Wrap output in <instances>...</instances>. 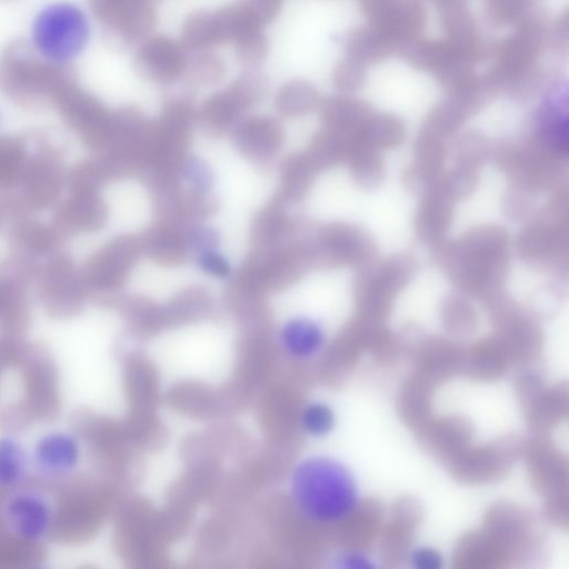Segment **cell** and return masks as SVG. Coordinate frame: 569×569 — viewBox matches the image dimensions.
<instances>
[{"instance_id": "cell-1", "label": "cell", "mask_w": 569, "mask_h": 569, "mask_svg": "<svg viewBox=\"0 0 569 569\" xmlns=\"http://www.w3.org/2000/svg\"><path fill=\"white\" fill-rule=\"evenodd\" d=\"M286 490L296 515L317 526L343 522L353 516L360 503L352 471L328 455L298 458L288 471Z\"/></svg>"}, {"instance_id": "cell-2", "label": "cell", "mask_w": 569, "mask_h": 569, "mask_svg": "<svg viewBox=\"0 0 569 569\" xmlns=\"http://www.w3.org/2000/svg\"><path fill=\"white\" fill-rule=\"evenodd\" d=\"M74 87L77 73L69 62L39 60L23 40L10 42L0 56V90L20 107L56 106Z\"/></svg>"}, {"instance_id": "cell-3", "label": "cell", "mask_w": 569, "mask_h": 569, "mask_svg": "<svg viewBox=\"0 0 569 569\" xmlns=\"http://www.w3.org/2000/svg\"><path fill=\"white\" fill-rule=\"evenodd\" d=\"M262 22L243 4L191 14L182 27L181 43L192 50H207L233 43L246 60H260L267 50Z\"/></svg>"}, {"instance_id": "cell-4", "label": "cell", "mask_w": 569, "mask_h": 569, "mask_svg": "<svg viewBox=\"0 0 569 569\" xmlns=\"http://www.w3.org/2000/svg\"><path fill=\"white\" fill-rule=\"evenodd\" d=\"M67 171L57 150L42 141L28 158L17 188L8 192L10 221L56 206L66 188Z\"/></svg>"}, {"instance_id": "cell-5", "label": "cell", "mask_w": 569, "mask_h": 569, "mask_svg": "<svg viewBox=\"0 0 569 569\" xmlns=\"http://www.w3.org/2000/svg\"><path fill=\"white\" fill-rule=\"evenodd\" d=\"M58 522V506L42 486L29 482L3 493L0 523L14 540L38 546L48 541Z\"/></svg>"}, {"instance_id": "cell-6", "label": "cell", "mask_w": 569, "mask_h": 569, "mask_svg": "<svg viewBox=\"0 0 569 569\" xmlns=\"http://www.w3.org/2000/svg\"><path fill=\"white\" fill-rule=\"evenodd\" d=\"M31 476L47 485H58L78 476L86 460L82 437L69 427H48L29 442Z\"/></svg>"}, {"instance_id": "cell-7", "label": "cell", "mask_w": 569, "mask_h": 569, "mask_svg": "<svg viewBox=\"0 0 569 569\" xmlns=\"http://www.w3.org/2000/svg\"><path fill=\"white\" fill-rule=\"evenodd\" d=\"M89 22L81 9L68 2L44 8L32 24L36 50L49 61L69 62L86 47Z\"/></svg>"}, {"instance_id": "cell-8", "label": "cell", "mask_w": 569, "mask_h": 569, "mask_svg": "<svg viewBox=\"0 0 569 569\" xmlns=\"http://www.w3.org/2000/svg\"><path fill=\"white\" fill-rule=\"evenodd\" d=\"M32 284L48 312L61 317L74 315L88 292L81 270L61 250L36 264Z\"/></svg>"}, {"instance_id": "cell-9", "label": "cell", "mask_w": 569, "mask_h": 569, "mask_svg": "<svg viewBox=\"0 0 569 569\" xmlns=\"http://www.w3.org/2000/svg\"><path fill=\"white\" fill-rule=\"evenodd\" d=\"M96 18L116 37L134 41L153 23L151 0H88Z\"/></svg>"}, {"instance_id": "cell-10", "label": "cell", "mask_w": 569, "mask_h": 569, "mask_svg": "<svg viewBox=\"0 0 569 569\" xmlns=\"http://www.w3.org/2000/svg\"><path fill=\"white\" fill-rule=\"evenodd\" d=\"M63 122L90 148L103 138L108 114L102 103L92 94L79 89L69 90L54 106Z\"/></svg>"}, {"instance_id": "cell-11", "label": "cell", "mask_w": 569, "mask_h": 569, "mask_svg": "<svg viewBox=\"0 0 569 569\" xmlns=\"http://www.w3.org/2000/svg\"><path fill=\"white\" fill-rule=\"evenodd\" d=\"M64 238L52 223L44 224L24 216L11 220L9 243L12 254L38 263L61 250Z\"/></svg>"}, {"instance_id": "cell-12", "label": "cell", "mask_w": 569, "mask_h": 569, "mask_svg": "<svg viewBox=\"0 0 569 569\" xmlns=\"http://www.w3.org/2000/svg\"><path fill=\"white\" fill-rule=\"evenodd\" d=\"M139 70L158 82L178 80L187 70L183 46L163 36L146 40L137 51Z\"/></svg>"}, {"instance_id": "cell-13", "label": "cell", "mask_w": 569, "mask_h": 569, "mask_svg": "<svg viewBox=\"0 0 569 569\" xmlns=\"http://www.w3.org/2000/svg\"><path fill=\"white\" fill-rule=\"evenodd\" d=\"M103 219V206L94 192H70L54 211L52 226L63 237L90 232Z\"/></svg>"}, {"instance_id": "cell-14", "label": "cell", "mask_w": 569, "mask_h": 569, "mask_svg": "<svg viewBox=\"0 0 569 569\" xmlns=\"http://www.w3.org/2000/svg\"><path fill=\"white\" fill-rule=\"evenodd\" d=\"M278 342L283 355L291 361L308 362L323 350L326 335L315 320L292 318L280 328Z\"/></svg>"}, {"instance_id": "cell-15", "label": "cell", "mask_w": 569, "mask_h": 569, "mask_svg": "<svg viewBox=\"0 0 569 569\" xmlns=\"http://www.w3.org/2000/svg\"><path fill=\"white\" fill-rule=\"evenodd\" d=\"M31 477L28 442L13 431H0V491L20 487Z\"/></svg>"}, {"instance_id": "cell-16", "label": "cell", "mask_w": 569, "mask_h": 569, "mask_svg": "<svg viewBox=\"0 0 569 569\" xmlns=\"http://www.w3.org/2000/svg\"><path fill=\"white\" fill-rule=\"evenodd\" d=\"M28 153V143L23 138L0 137V192H9L17 188Z\"/></svg>"}, {"instance_id": "cell-17", "label": "cell", "mask_w": 569, "mask_h": 569, "mask_svg": "<svg viewBox=\"0 0 569 569\" xmlns=\"http://www.w3.org/2000/svg\"><path fill=\"white\" fill-rule=\"evenodd\" d=\"M298 422L307 437L322 439L332 432L337 418L333 408L328 402L310 400L301 407Z\"/></svg>"}, {"instance_id": "cell-18", "label": "cell", "mask_w": 569, "mask_h": 569, "mask_svg": "<svg viewBox=\"0 0 569 569\" xmlns=\"http://www.w3.org/2000/svg\"><path fill=\"white\" fill-rule=\"evenodd\" d=\"M332 566L342 569H365L376 568L377 563L368 553L359 550H346L336 555L332 559Z\"/></svg>"}, {"instance_id": "cell-19", "label": "cell", "mask_w": 569, "mask_h": 569, "mask_svg": "<svg viewBox=\"0 0 569 569\" xmlns=\"http://www.w3.org/2000/svg\"><path fill=\"white\" fill-rule=\"evenodd\" d=\"M410 563L419 569H439L443 567V557L437 549L428 546L415 548L409 556Z\"/></svg>"}, {"instance_id": "cell-20", "label": "cell", "mask_w": 569, "mask_h": 569, "mask_svg": "<svg viewBox=\"0 0 569 569\" xmlns=\"http://www.w3.org/2000/svg\"><path fill=\"white\" fill-rule=\"evenodd\" d=\"M9 218L8 216V203H7V192H0V224L2 221Z\"/></svg>"}]
</instances>
